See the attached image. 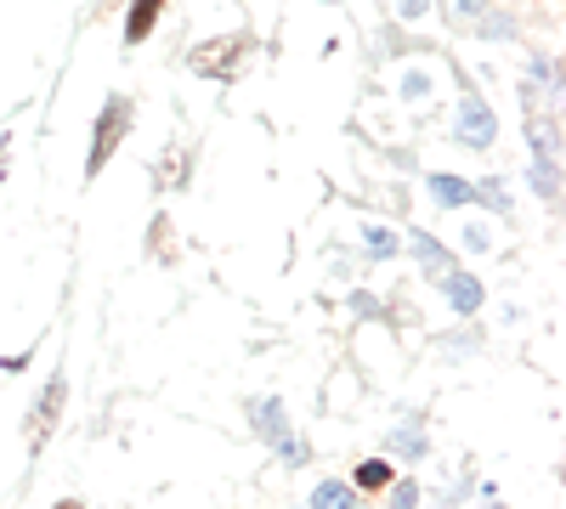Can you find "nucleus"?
Segmentation results:
<instances>
[{
	"mask_svg": "<svg viewBox=\"0 0 566 509\" xmlns=\"http://www.w3.org/2000/svg\"><path fill=\"white\" fill-rule=\"evenodd\" d=\"M250 420H255V431L266 436V442H277L283 447V458H290V465H301L306 458V447H301V436H290V425H283V402H250Z\"/></svg>",
	"mask_w": 566,
	"mask_h": 509,
	"instance_id": "obj_1",
	"label": "nucleus"
},
{
	"mask_svg": "<svg viewBox=\"0 0 566 509\" xmlns=\"http://www.w3.org/2000/svg\"><path fill=\"white\" fill-rule=\"evenodd\" d=\"M493 136H499V125H493L488 103H482V97H464V103H459V142H464V148H488Z\"/></svg>",
	"mask_w": 566,
	"mask_h": 509,
	"instance_id": "obj_2",
	"label": "nucleus"
},
{
	"mask_svg": "<svg viewBox=\"0 0 566 509\" xmlns=\"http://www.w3.org/2000/svg\"><path fill=\"white\" fill-rule=\"evenodd\" d=\"M442 295H448V306H453L459 317H470V311L482 306V284H476V277H470V272H459V266H453V272L442 277Z\"/></svg>",
	"mask_w": 566,
	"mask_h": 509,
	"instance_id": "obj_3",
	"label": "nucleus"
},
{
	"mask_svg": "<svg viewBox=\"0 0 566 509\" xmlns=\"http://www.w3.org/2000/svg\"><path fill=\"white\" fill-rule=\"evenodd\" d=\"M408 250L419 255V266H424V272H442V277L453 272V255H448V250H442L431 233H408Z\"/></svg>",
	"mask_w": 566,
	"mask_h": 509,
	"instance_id": "obj_4",
	"label": "nucleus"
},
{
	"mask_svg": "<svg viewBox=\"0 0 566 509\" xmlns=\"http://www.w3.org/2000/svg\"><path fill=\"white\" fill-rule=\"evenodd\" d=\"M312 509H357V487L352 481H317Z\"/></svg>",
	"mask_w": 566,
	"mask_h": 509,
	"instance_id": "obj_5",
	"label": "nucleus"
},
{
	"mask_svg": "<svg viewBox=\"0 0 566 509\" xmlns=\"http://www.w3.org/2000/svg\"><path fill=\"white\" fill-rule=\"evenodd\" d=\"M119 125H125V103H108V114H103V136H97V153H91V170H97V165L114 153V142H119Z\"/></svg>",
	"mask_w": 566,
	"mask_h": 509,
	"instance_id": "obj_6",
	"label": "nucleus"
},
{
	"mask_svg": "<svg viewBox=\"0 0 566 509\" xmlns=\"http://www.w3.org/2000/svg\"><path fill=\"white\" fill-rule=\"evenodd\" d=\"M431 199L437 204H470V199H476V188H470L464 176H431Z\"/></svg>",
	"mask_w": 566,
	"mask_h": 509,
	"instance_id": "obj_7",
	"label": "nucleus"
},
{
	"mask_svg": "<svg viewBox=\"0 0 566 509\" xmlns=\"http://www.w3.org/2000/svg\"><path fill=\"white\" fill-rule=\"evenodd\" d=\"M533 193L549 199V204L560 199V170H555V159H538V165H533Z\"/></svg>",
	"mask_w": 566,
	"mask_h": 509,
	"instance_id": "obj_8",
	"label": "nucleus"
},
{
	"mask_svg": "<svg viewBox=\"0 0 566 509\" xmlns=\"http://www.w3.org/2000/svg\"><path fill=\"white\" fill-rule=\"evenodd\" d=\"M154 18H159V0H142V7L130 12V23H125V34H130V40H142V34L154 29Z\"/></svg>",
	"mask_w": 566,
	"mask_h": 509,
	"instance_id": "obj_9",
	"label": "nucleus"
},
{
	"mask_svg": "<svg viewBox=\"0 0 566 509\" xmlns=\"http://www.w3.org/2000/svg\"><path fill=\"white\" fill-rule=\"evenodd\" d=\"M363 250L368 255H397V238L386 233V226H363Z\"/></svg>",
	"mask_w": 566,
	"mask_h": 509,
	"instance_id": "obj_10",
	"label": "nucleus"
},
{
	"mask_svg": "<svg viewBox=\"0 0 566 509\" xmlns=\"http://www.w3.org/2000/svg\"><path fill=\"white\" fill-rule=\"evenodd\" d=\"M386 481H391V470L380 465V458H374V465H363V470H357V487H368V492H374V487H386Z\"/></svg>",
	"mask_w": 566,
	"mask_h": 509,
	"instance_id": "obj_11",
	"label": "nucleus"
},
{
	"mask_svg": "<svg viewBox=\"0 0 566 509\" xmlns=\"http://www.w3.org/2000/svg\"><path fill=\"white\" fill-rule=\"evenodd\" d=\"M482 7H488V0H448L453 18H482Z\"/></svg>",
	"mask_w": 566,
	"mask_h": 509,
	"instance_id": "obj_12",
	"label": "nucleus"
},
{
	"mask_svg": "<svg viewBox=\"0 0 566 509\" xmlns=\"http://www.w3.org/2000/svg\"><path fill=\"white\" fill-rule=\"evenodd\" d=\"M413 498H419V487H413V481H402V487L391 492V509H413Z\"/></svg>",
	"mask_w": 566,
	"mask_h": 509,
	"instance_id": "obj_13",
	"label": "nucleus"
},
{
	"mask_svg": "<svg viewBox=\"0 0 566 509\" xmlns=\"http://www.w3.org/2000/svg\"><path fill=\"white\" fill-rule=\"evenodd\" d=\"M424 7H431V0H397V12H402V18H419Z\"/></svg>",
	"mask_w": 566,
	"mask_h": 509,
	"instance_id": "obj_14",
	"label": "nucleus"
},
{
	"mask_svg": "<svg viewBox=\"0 0 566 509\" xmlns=\"http://www.w3.org/2000/svg\"><path fill=\"white\" fill-rule=\"evenodd\" d=\"M57 509H80V503H57Z\"/></svg>",
	"mask_w": 566,
	"mask_h": 509,
	"instance_id": "obj_15",
	"label": "nucleus"
}]
</instances>
